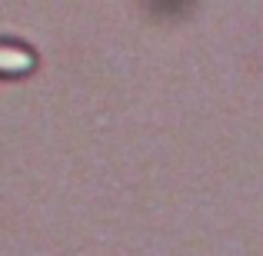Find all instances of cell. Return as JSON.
<instances>
[{
    "label": "cell",
    "instance_id": "6da1fadb",
    "mask_svg": "<svg viewBox=\"0 0 263 256\" xmlns=\"http://www.w3.org/2000/svg\"><path fill=\"white\" fill-rule=\"evenodd\" d=\"M37 70V53L33 47L17 44V40H0V77L4 80H20Z\"/></svg>",
    "mask_w": 263,
    "mask_h": 256
}]
</instances>
